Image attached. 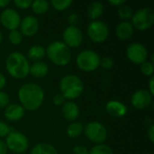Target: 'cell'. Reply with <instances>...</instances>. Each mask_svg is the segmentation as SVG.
Listing matches in <instances>:
<instances>
[{"label": "cell", "mask_w": 154, "mask_h": 154, "mask_svg": "<svg viewBox=\"0 0 154 154\" xmlns=\"http://www.w3.org/2000/svg\"><path fill=\"white\" fill-rule=\"evenodd\" d=\"M17 96L24 110L35 111L39 109L43 103L44 90L40 85L29 82L20 87Z\"/></svg>", "instance_id": "obj_1"}, {"label": "cell", "mask_w": 154, "mask_h": 154, "mask_svg": "<svg viewBox=\"0 0 154 154\" xmlns=\"http://www.w3.org/2000/svg\"><path fill=\"white\" fill-rule=\"evenodd\" d=\"M5 69L8 74L16 79H23L29 75L30 63L21 52H12L5 60Z\"/></svg>", "instance_id": "obj_2"}, {"label": "cell", "mask_w": 154, "mask_h": 154, "mask_svg": "<svg viewBox=\"0 0 154 154\" xmlns=\"http://www.w3.org/2000/svg\"><path fill=\"white\" fill-rule=\"evenodd\" d=\"M60 94L69 101L79 98L84 92V83L79 77L72 74L64 76L59 84Z\"/></svg>", "instance_id": "obj_3"}, {"label": "cell", "mask_w": 154, "mask_h": 154, "mask_svg": "<svg viewBox=\"0 0 154 154\" xmlns=\"http://www.w3.org/2000/svg\"><path fill=\"white\" fill-rule=\"evenodd\" d=\"M45 50L49 60L57 66H67L71 60V51L63 42H52Z\"/></svg>", "instance_id": "obj_4"}, {"label": "cell", "mask_w": 154, "mask_h": 154, "mask_svg": "<svg viewBox=\"0 0 154 154\" xmlns=\"http://www.w3.org/2000/svg\"><path fill=\"white\" fill-rule=\"evenodd\" d=\"M100 56L93 50H84L80 51L76 59L78 68L85 72H91L99 67Z\"/></svg>", "instance_id": "obj_5"}, {"label": "cell", "mask_w": 154, "mask_h": 154, "mask_svg": "<svg viewBox=\"0 0 154 154\" xmlns=\"http://www.w3.org/2000/svg\"><path fill=\"white\" fill-rule=\"evenodd\" d=\"M132 25L139 31H146L154 23V11L150 7H143L134 13L131 19Z\"/></svg>", "instance_id": "obj_6"}, {"label": "cell", "mask_w": 154, "mask_h": 154, "mask_svg": "<svg viewBox=\"0 0 154 154\" xmlns=\"http://www.w3.org/2000/svg\"><path fill=\"white\" fill-rule=\"evenodd\" d=\"M5 144L7 149L15 154L24 153L29 148V140L22 133L12 131L5 137Z\"/></svg>", "instance_id": "obj_7"}, {"label": "cell", "mask_w": 154, "mask_h": 154, "mask_svg": "<svg viewBox=\"0 0 154 154\" xmlns=\"http://www.w3.org/2000/svg\"><path fill=\"white\" fill-rule=\"evenodd\" d=\"M83 133L86 137L96 144H101L106 142L107 139V130L103 124L100 122L93 121L88 123L85 127Z\"/></svg>", "instance_id": "obj_8"}, {"label": "cell", "mask_w": 154, "mask_h": 154, "mask_svg": "<svg viewBox=\"0 0 154 154\" xmlns=\"http://www.w3.org/2000/svg\"><path fill=\"white\" fill-rule=\"evenodd\" d=\"M87 33L92 42L96 43H102L107 39L109 35V29L105 22L97 20L89 23L87 28Z\"/></svg>", "instance_id": "obj_9"}, {"label": "cell", "mask_w": 154, "mask_h": 154, "mask_svg": "<svg viewBox=\"0 0 154 154\" xmlns=\"http://www.w3.org/2000/svg\"><path fill=\"white\" fill-rule=\"evenodd\" d=\"M125 52L127 59L131 62L138 65L146 61L148 58V51L146 47L139 42H134L128 45Z\"/></svg>", "instance_id": "obj_10"}, {"label": "cell", "mask_w": 154, "mask_h": 154, "mask_svg": "<svg viewBox=\"0 0 154 154\" xmlns=\"http://www.w3.org/2000/svg\"><path fill=\"white\" fill-rule=\"evenodd\" d=\"M63 42L70 49L79 47L83 42L82 31L78 26H68L62 33Z\"/></svg>", "instance_id": "obj_11"}, {"label": "cell", "mask_w": 154, "mask_h": 154, "mask_svg": "<svg viewBox=\"0 0 154 154\" xmlns=\"http://www.w3.org/2000/svg\"><path fill=\"white\" fill-rule=\"evenodd\" d=\"M20 14L13 8H5L0 14L1 24L9 31L17 30L21 23Z\"/></svg>", "instance_id": "obj_12"}, {"label": "cell", "mask_w": 154, "mask_h": 154, "mask_svg": "<svg viewBox=\"0 0 154 154\" xmlns=\"http://www.w3.org/2000/svg\"><path fill=\"white\" fill-rule=\"evenodd\" d=\"M19 27L23 36L32 37L38 32L40 23L37 17L34 15H27L21 20Z\"/></svg>", "instance_id": "obj_13"}, {"label": "cell", "mask_w": 154, "mask_h": 154, "mask_svg": "<svg viewBox=\"0 0 154 154\" xmlns=\"http://www.w3.org/2000/svg\"><path fill=\"white\" fill-rule=\"evenodd\" d=\"M131 103L134 108L138 110H144L152 103V96L148 90L139 89L133 94L131 97Z\"/></svg>", "instance_id": "obj_14"}, {"label": "cell", "mask_w": 154, "mask_h": 154, "mask_svg": "<svg viewBox=\"0 0 154 154\" xmlns=\"http://www.w3.org/2000/svg\"><path fill=\"white\" fill-rule=\"evenodd\" d=\"M25 114L24 108L18 104H9L4 111V116L5 119L9 122H18L20 121Z\"/></svg>", "instance_id": "obj_15"}, {"label": "cell", "mask_w": 154, "mask_h": 154, "mask_svg": "<svg viewBox=\"0 0 154 154\" xmlns=\"http://www.w3.org/2000/svg\"><path fill=\"white\" fill-rule=\"evenodd\" d=\"M79 106L73 101H66L61 107V115L69 122H75L79 116Z\"/></svg>", "instance_id": "obj_16"}, {"label": "cell", "mask_w": 154, "mask_h": 154, "mask_svg": "<svg viewBox=\"0 0 154 154\" xmlns=\"http://www.w3.org/2000/svg\"><path fill=\"white\" fill-rule=\"evenodd\" d=\"M106 111L112 117H123L127 114V106L118 100H111L106 103Z\"/></svg>", "instance_id": "obj_17"}, {"label": "cell", "mask_w": 154, "mask_h": 154, "mask_svg": "<svg viewBox=\"0 0 154 154\" xmlns=\"http://www.w3.org/2000/svg\"><path fill=\"white\" fill-rule=\"evenodd\" d=\"M134 32V28L133 27L131 22L123 21L116 28V34L120 40H128L130 39Z\"/></svg>", "instance_id": "obj_18"}, {"label": "cell", "mask_w": 154, "mask_h": 154, "mask_svg": "<svg viewBox=\"0 0 154 154\" xmlns=\"http://www.w3.org/2000/svg\"><path fill=\"white\" fill-rule=\"evenodd\" d=\"M49 73V66L43 61H35L30 64L29 74L36 79H42L46 77Z\"/></svg>", "instance_id": "obj_19"}, {"label": "cell", "mask_w": 154, "mask_h": 154, "mask_svg": "<svg viewBox=\"0 0 154 154\" xmlns=\"http://www.w3.org/2000/svg\"><path fill=\"white\" fill-rule=\"evenodd\" d=\"M104 5L101 2H93L88 7V17L92 21H97L102 16V14H104Z\"/></svg>", "instance_id": "obj_20"}, {"label": "cell", "mask_w": 154, "mask_h": 154, "mask_svg": "<svg viewBox=\"0 0 154 154\" xmlns=\"http://www.w3.org/2000/svg\"><path fill=\"white\" fill-rule=\"evenodd\" d=\"M27 55L31 60H33V62L41 61L46 55V50L42 45H32L29 48Z\"/></svg>", "instance_id": "obj_21"}, {"label": "cell", "mask_w": 154, "mask_h": 154, "mask_svg": "<svg viewBox=\"0 0 154 154\" xmlns=\"http://www.w3.org/2000/svg\"><path fill=\"white\" fill-rule=\"evenodd\" d=\"M30 154H58V152L53 145L46 143H40L32 147Z\"/></svg>", "instance_id": "obj_22"}, {"label": "cell", "mask_w": 154, "mask_h": 154, "mask_svg": "<svg viewBox=\"0 0 154 154\" xmlns=\"http://www.w3.org/2000/svg\"><path fill=\"white\" fill-rule=\"evenodd\" d=\"M83 131H84L83 125L80 122H76V121L71 122L66 129V133L68 136L72 139L79 137L82 134Z\"/></svg>", "instance_id": "obj_23"}, {"label": "cell", "mask_w": 154, "mask_h": 154, "mask_svg": "<svg viewBox=\"0 0 154 154\" xmlns=\"http://www.w3.org/2000/svg\"><path fill=\"white\" fill-rule=\"evenodd\" d=\"M32 10L36 14H45L51 7L50 2L45 0H35L32 2Z\"/></svg>", "instance_id": "obj_24"}, {"label": "cell", "mask_w": 154, "mask_h": 154, "mask_svg": "<svg viewBox=\"0 0 154 154\" xmlns=\"http://www.w3.org/2000/svg\"><path fill=\"white\" fill-rule=\"evenodd\" d=\"M134 13V12L133 8H132L130 5H126V4H125V5H121L120 7H118V11H117L118 16H119L122 20L127 21V22H128L129 20L132 19Z\"/></svg>", "instance_id": "obj_25"}, {"label": "cell", "mask_w": 154, "mask_h": 154, "mask_svg": "<svg viewBox=\"0 0 154 154\" xmlns=\"http://www.w3.org/2000/svg\"><path fill=\"white\" fill-rule=\"evenodd\" d=\"M73 4L72 0H52L50 5L57 11H64Z\"/></svg>", "instance_id": "obj_26"}, {"label": "cell", "mask_w": 154, "mask_h": 154, "mask_svg": "<svg viewBox=\"0 0 154 154\" xmlns=\"http://www.w3.org/2000/svg\"><path fill=\"white\" fill-rule=\"evenodd\" d=\"M88 154H114L113 150L110 146L101 143V144H96L94 147L91 148V150L88 152Z\"/></svg>", "instance_id": "obj_27"}, {"label": "cell", "mask_w": 154, "mask_h": 154, "mask_svg": "<svg viewBox=\"0 0 154 154\" xmlns=\"http://www.w3.org/2000/svg\"><path fill=\"white\" fill-rule=\"evenodd\" d=\"M23 34L18 30L10 31V32L8 34V40H9L10 43H12L13 45L21 44V42H23Z\"/></svg>", "instance_id": "obj_28"}, {"label": "cell", "mask_w": 154, "mask_h": 154, "mask_svg": "<svg viewBox=\"0 0 154 154\" xmlns=\"http://www.w3.org/2000/svg\"><path fill=\"white\" fill-rule=\"evenodd\" d=\"M141 72L147 77H152L153 76V62L146 60L143 63L141 64L140 67Z\"/></svg>", "instance_id": "obj_29"}, {"label": "cell", "mask_w": 154, "mask_h": 154, "mask_svg": "<svg viewBox=\"0 0 154 154\" xmlns=\"http://www.w3.org/2000/svg\"><path fill=\"white\" fill-rule=\"evenodd\" d=\"M114 66V60L108 57V56H104L103 58H100V62H99V67L105 69H109L113 68Z\"/></svg>", "instance_id": "obj_30"}, {"label": "cell", "mask_w": 154, "mask_h": 154, "mask_svg": "<svg viewBox=\"0 0 154 154\" xmlns=\"http://www.w3.org/2000/svg\"><path fill=\"white\" fill-rule=\"evenodd\" d=\"M12 131V128L6 123L0 120V139L6 137Z\"/></svg>", "instance_id": "obj_31"}, {"label": "cell", "mask_w": 154, "mask_h": 154, "mask_svg": "<svg viewBox=\"0 0 154 154\" xmlns=\"http://www.w3.org/2000/svg\"><path fill=\"white\" fill-rule=\"evenodd\" d=\"M32 0H14V4L17 8L20 9H28L32 5Z\"/></svg>", "instance_id": "obj_32"}, {"label": "cell", "mask_w": 154, "mask_h": 154, "mask_svg": "<svg viewBox=\"0 0 154 154\" xmlns=\"http://www.w3.org/2000/svg\"><path fill=\"white\" fill-rule=\"evenodd\" d=\"M9 105V97L4 92L0 91V108H5Z\"/></svg>", "instance_id": "obj_33"}, {"label": "cell", "mask_w": 154, "mask_h": 154, "mask_svg": "<svg viewBox=\"0 0 154 154\" xmlns=\"http://www.w3.org/2000/svg\"><path fill=\"white\" fill-rule=\"evenodd\" d=\"M67 21H68L69 26H77V23L79 21V17L76 13H72L68 16Z\"/></svg>", "instance_id": "obj_34"}, {"label": "cell", "mask_w": 154, "mask_h": 154, "mask_svg": "<svg viewBox=\"0 0 154 154\" xmlns=\"http://www.w3.org/2000/svg\"><path fill=\"white\" fill-rule=\"evenodd\" d=\"M66 102V98L63 97L62 94L59 93V94H56L54 97H53V104L55 106H62L64 103Z\"/></svg>", "instance_id": "obj_35"}, {"label": "cell", "mask_w": 154, "mask_h": 154, "mask_svg": "<svg viewBox=\"0 0 154 154\" xmlns=\"http://www.w3.org/2000/svg\"><path fill=\"white\" fill-rule=\"evenodd\" d=\"M88 149L83 145H77L72 149L73 154H88Z\"/></svg>", "instance_id": "obj_36"}, {"label": "cell", "mask_w": 154, "mask_h": 154, "mask_svg": "<svg viewBox=\"0 0 154 154\" xmlns=\"http://www.w3.org/2000/svg\"><path fill=\"white\" fill-rule=\"evenodd\" d=\"M147 134H148V138H149L150 142H151L152 143H154V125H150V127H149V129H148V133H147Z\"/></svg>", "instance_id": "obj_37"}, {"label": "cell", "mask_w": 154, "mask_h": 154, "mask_svg": "<svg viewBox=\"0 0 154 154\" xmlns=\"http://www.w3.org/2000/svg\"><path fill=\"white\" fill-rule=\"evenodd\" d=\"M7 152H8V149L6 147L5 143L0 139V154H7Z\"/></svg>", "instance_id": "obj_38"}, {"label": "cell", "mask_w": 154, "mask_h": 154, "mask_svg": "<svg viewBox=\"0 0 154 154\" xmlns=\"http://www.w3.org/2000/svg\"><path fill=\"white\" fill-rule=\"evenodd\" d=\"M109 4L114 5V6H116V7H120L121 5H125V0H110L109 1Z\"/></svg>", "instance_id": "obj_39"}, {"label": "cell", "mask_w": 154, "mask_h": 154, "mask_svg": "<svg viewBox=\"0 0 154 154\" xmlns=\"http://www.w3.org/2000/svg\"><path fill=\"white\" fill-rule=\"evenodd\" d=\"M153 81H154V77H151V79H150V81H149V89H148V91H149V93L153 97L154 95V86H153Z\"/></svg>", "instance_id": "obj_40"}, {"label": "cell", "mask_w": 154, "mask_h": 154, "mask_svg": "<svg viewBox=\"0 0 154 154\" xmlns=\"http://www.w3.org/2000/svg\"><path fill=\"white\" fill-rule=\"evenodd\" d=\"M6 85V79L3 73L0 72V91L2 88H4Z\"/></svg>", "instance_id": "obj_41"}, {"label": "cell", "mask_w": 154, "mask_h": 154, "mask_svg": "<svg viewBox=\"0 0 154 154\" xmlns=\"http://www.w3.org/2000/svg\"><path fill=\"white\" fill-rule=\"evenodd\" d=\"M10 4V0H0V8H5Z\"/></svg>", "instance_id": "obj_42"}, {"label": "cell", "mask_w": 154, "mask_h": 154, "mask_svg": "<svg viewBox=\"0 0 154 154\" xmlns=\"http://www.w3.org/2000/svg\"><path fill=\"white\" fill-rule=\"evenodd\" d=\"M2 41H3V33H2V32L0 31V43L2 42Z\"/></svg>", "instance_id": "obj_43"}, {"label": "cell", "mask_w": 154, "mask_h": 154, "mask_svg": "<svg viewBox=\"0 0 154 154\" xmlns=\"http://www.w3.org/2000/svg\"><path fill=\"white\" fill-rule=\"evenodd\" d=\"M147 154H150V153H147Z\"/></svg>", "instance_id": "obj_44"}]
</instances>
